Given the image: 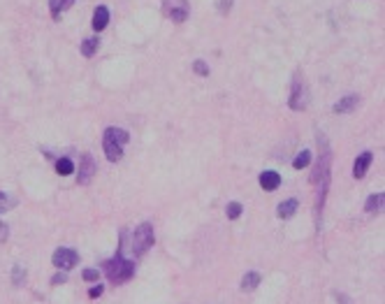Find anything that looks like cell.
<instances>
[{"instance_id": "obj_7", "label": "cell", "mask_w": 385, "mask_h": 304, "mask_svg": "<svg viewBox=\"0 0 385 304\" xmlns=\"http://www.w3.org/2000/svg\"><path fill=\"white\" fill-rule=\"evenodd\" d=\"M371 161H374V154L371 151H364L362 156H358V161H355V165H353V177L355 179H362L364 174H367L369 165H371Z\"/></svg>"}, {"instance_id": "obj_23", "label": "cell", "mask_w": 385, "mask_h": 304, "mask_svg": "<svg viewBox=\"0 0 385 304\" xmlns=\"http://www.w3.org/2000/svg\"><path fill=\"white\" fill-rule=\"evenodd\" d=\"M232 10V0H218V12L220 14H227Z\"/></svg>"}, {"instance_id": "obj_9", "label": "cell", "mask_w": 385, "mask_h": 304, "mask_svg": "<svg viewBox=\"0 0 385 304\" xmlns=\"http://www.w3.org/2000/svg\"><path fill=\"white\" fill-rule=\"evenodd\" d=\"M260 186L264 188V191H276V188L281 186V177H279V172H272V170H267V172H262L260 174Z\"/></svg>"}, {"instance_id": "obj_1", "label": "cell", "mask_w": 385, "mask_h": 304, "mask_svg": "<svg viewBox=\"0 0 385 304\" xmlns=\"http://www.w3.org/2000/svg\"><path fill=\"white\" fill-rule=\"evenodd\" d=\"M105 274L114 283H123L135 274V262L121 258V255H116V258H111V260H107L105 262Z\"/></svg>"}, {"instance_id": "obj_14", "label": "cell", "mask_w": 385, "mask_h": 304, "mask_svg": "<svg viewBox=\"0 0 385 304\" xmlns=\"http://www.w3.org/2000/svg\"><path fill=\"white\" fill-rule=\"evenodd\" d=\"M74 0H49V10H51V17L58 19L63 14V12L67 10V7L72 5Z\"/></svg>"}, {"instance_id": "obj_26", "label": "cell", "mask_w": 385, "mask_h": 304, "mask_svg": "<svg viewBox=\"0 0 385 304\" xmlns=\"http://www.w3.org/2000/svg\"><path fill=\"white\" fill-rule=\"evenodd\" d=\"M65 281H67V277H65V274H63V272H61V274H56V277L51 279V283H54V286H63V283H65Z\"/></svg>"}, {"instance_id": "obj_21", "label": "cell", "mask_w": 385, "mask_h": 304, "mask_svg": "<svg viewBox=\"0 0 385 304\" xmlns=\"http://www.w3.org/2000/svg\"><path fill=\"white\" fill-rule=\"evenodd\" d=\"M192 70L198 72L200 77H209V67H207V63H204V61H195V65H192Z\"/></svg>"}, {"instance_id": "obj_16", "label": "cell", "mask_w": 385, "mask_h": 304, "mask_svg": "<svg viewBox=\"0 0 385 304\" xmlns=\"http://www.w3.org/2000/svg\"><path fill=\"white\" fill-rule=\"evenodd\" d=\"M98 49H100V40H98V37H86V40H84L82 54L86 56V58H88V56H93Z\"/></svg>"}, {"instance_id": "obj_19", "label": "cell", "mask_w": 385, "mask_h": 304, "mask_svg": "<svg viewBox=\"0 0 385 304\" xmlns=\"http://www.w3.org/2000/svg\"><path fill=\"white\" fill-rule=\"evenodd\" d=\"M309 163H311V154H309V151H302V154L292 161V167H295V170H304Z\"/></svg>"}, {"instance_id": "obj_8", "label": "cell", "mask_w": 385, "mask_h": 304, "mask_svg": "<svg viewBox=\"0 0 385 304\" xmlns=\"http://www.w3.org/2000/svg\"><path fill=\"white\" fill-rule=\"evenodd\" d=\"M105 156H107V161L109 163H119L123 158V146L121 144H116L114 139H109V137H105Z\"/></svg>"}, {"instance_id": "obj_6", "label": "cell", "mask_w": 385, "mask_h": 304, "mask_svg": "<svg viewBox=\"0 0 385 304\" xmlns=\"http://www.w3.org/2000/svg\"><path fill=\"white\" fill-rule=\"evenodd\" d=\"M93 174H95V163H93V158H91V156H84L82 170H79L77 181L82 183V186H88V183H91V179H93Z\"/></svg>"}, {"instance_id": "obj_25", "label": "cell", "mask_w": 385, "mask_h": 304, "mask_svg": "<svg viewBox=\"0 0 385 304\" xmlns=\"http://www.w3.org/2000/svg\"><path fill=\"white\" fill-rule=\"evenodd\" d=\"M102 290H105V288H102V286H100V283H98V286H93V288H91V290H88V297H100V295H102Z\"/></svg>"}, {"instance_id": "obj_13", "label": "cell", "mask_w": 385, "mask_h": 304, "mask_svg": "<svg viewBox=\"0 0 385 304\" xmlns=\"http://www.w3.org/2000/svg\"><path fill=\"white\" fill-rule=\"evenodd\" d=\"M295 211H297V200H286V202H281L279 205L276 214H279V218H290Z\"/></svg>"}, {"instance_id": "obj_15", "label": "cell", "mask_w": 385, "mask_h": 304, "mask_svg": "<svg viewBox=\"0 0 385 304\" xmlns=\"http://www.w3.org/2000/svg\"><path fill=\"white\" fill-rule=\"evenodd\" d=\"M260 286V274L258 272H248V274H244L242 279V290H253V288Z\"/></svg>"}, {"instance_id": "obj_18", "label": "cell", "mask_w": 385, "mask_h": 304, "mask_svg": "<svg viewBox=\"0 0 385 304\" xmlns=\"http://www.w3.org/2000/svg\"><path fill=\"white\" fill-rule=\"evenodd\" d=\"M72 170H74V165H72L70 158H58V161H56V172H58L61 177L72 174Z\"/></svg>"}, {"instance_id": "obj_20", "label": "cell", "mask_w": 385, "mask_h": 304, "mask_svg": "<svg viewBox=\"0 0 385 304\" xmlns=\"http://www.w3.org/2000/svg\"><path fill=\"white\" fill-rule=\"evenodd\" d=\"M239 216H242V205H239V202H230V205H227V218L235 221Z\"/></svg>"}, {"instance_id": "obj_12", "label": "cell", "mask_w": 385, "mask_h": 304, "mask_svg": "<svg viewBox=\"0 0 385 304\" xmlns=\"http://www.w3.org/2000/svg\"><path fill=\"white\" fill-rule=\"evenodd\" d=\"M105 137H109V139H114L116 144H126L128 139H130V135L126 133V130H123V128H107L105 130Z\"/></svg>"}, {"instance_id": "obj_24", "label": "cell", "mask_w": 385, "mask_h": 304, "mask_svg": "<svg viewBox=\"0 0 385 304\" xmlns=\"http://www.w3.org/2000/svg\"><path fill=\"white\" fill-rule=\"evenodd\" d=\"M10 205H12L10 198H7V195L0 191V211H7V209H10Z\"/></svg>"}, {"instance_id": "obj_3", "label": "cell", "mask_w": 385, "mask_h": 304, "mask_svg": "<svg viewBox=\"0 0 385 304\" xmlns=\"http://www.w3.org/2000/svg\"><path fill=\"white\" fill-rule=\"evenodd\" d=\"M163 10L176 23H183L188 19V14H190V7H188L186 0H163Z\"/></svg>"}, {"instance_id": "obj_2", "label": "cell", "mask_w": 385, "mask_h": 304, "mask_svg": "<svg viewBox=\"0 0 385 304\" xmlns=\"http://www.w3.org/2000/svg\"><path fill=\"white\" fill-rule=\"evenodd\" d=\"M153 246V225L151 223H142L137 225L135 235H132V251L135 255H144Z\"/></svg>"}, {"instance_id": "obj_22", "label": "cell", "mask_w": 385, "mask_h": 304, "mask_svg": "<svg viewBox=\"0 0 385 304\" xmlns=\"http://www.w3.org/2000/svg\"><path fill=\"white\" fill-rule=\"evenodd\" d=\"M100 272L98 270H84V281H98Z\"/></svg>"}, {"instance_id": "obj_5", "label": "cell", "mask_w": 385, "mask_h": 304, "mask_svg": "<svg viewBox=\"0 0 385 304\" xmlns=\"http://www.w3.org/2000/svg\"><path fill=\"white\" fill-rule=\"evenodd\" d=\"M306 102H309V98H306V86H304V82L299 79V74H297L295 84H292L290 107H292V109H304V107H306Z\"/></svg>"}, {"instance_id": "obj_27", "label": "cell", "mask_w": 385, "mask_h": 304, "mask_svg": "<svg viewBox=\"0 0 385 304\" xmlns=\"http://www.w3.org/2000/svg\"><path fill=\"white\" fill-rule=\"evenodd\" d=\"M7 235H10V233H7V225H5L3 221H0V242H5Z\"/></svg>"}, {"instance_id": "obj_17", "label": "cell", "mask_w": 385, "mask_h": 304, "mask_svg": "<svg viewBox=\"0 0 385 304\" xmlns=\"http://www.w3.org/2000/svg\"><path fill=\"white\" fill-rule=\"evenodd\" d=\"M383 200H385V195H383V193L371 195V198L367 200V205H364V209H367L369 214H374V211H380V207H383Z\"/></svg>"}, {"instance_id": "obj_10", "label": "cell", "mask_w": 385, "mask_h": 304, "mask_svg": "<svg viewBox=\"0 0 385 304\" xmlns=\"http://www.w3.org/2000/svg\"><path fill=\"white\" fill-rule=\"evenodd\" d=\"M107 23H109V10L100 5L98 10L93 12V28L95 30H105Z\"/></svg>"}, {"instance_id": "obj_4", "label": "cell", "mask_w": 385, "mask_h": 304, "mask_svg": "<svg viewBox=\"0 0 385 304\" xmlns=\"http://www.w3.org/2000/svg\"><path fill=\"white\" fill-rule=\"evenodd\" d=\"M51 262H54L58 270H72V267L79 262V255L77 251H72V249H58L54 253V258H51Z\"/></svg>"}, {"instance_id": "obj_11", "label": "cell", "mask_w": 385, "mask_h": 304, "mask_svg": "<svg viewBox=\"0 0 385 304\" xmlns=\"http://www.w3.org/2000/svg\"><path fill=\"white\" fill-rule=\"evenodd\" d=\"M358 102H360L358 95H346V98L339 100V102L334 105V114H346V111H351L353 107H358Z\"/></svg>"}]
</instances>
